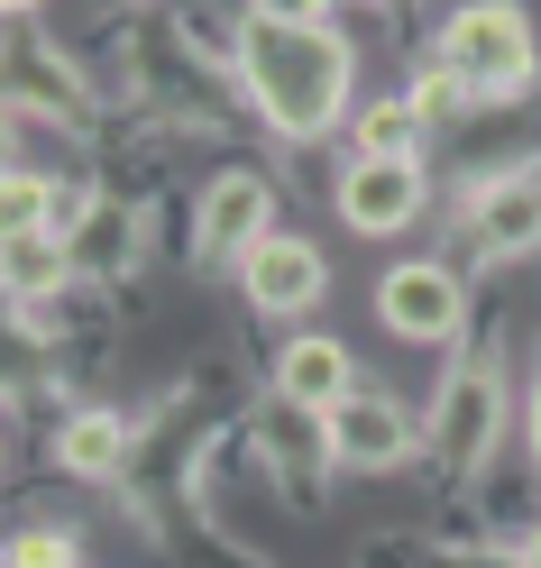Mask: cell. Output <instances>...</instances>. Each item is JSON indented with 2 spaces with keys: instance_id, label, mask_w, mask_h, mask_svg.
I'll return each mask as SVG.
<instances>
[{
  "instance_id": "obj_1",
  "label": "cell",
  "mask_w": 541,
  "mask_h": 568,
  "mask_svg": "<svg viewBox=\"0 0 541 568\" xmlns=\"http://www.w3.org/2000/svg\"><path fill=\"white\" fill-rule=\"evenodd\" d=\"M239 83L248 101H258V120L275 138H294V148H312V138H331L349 120V83H358V55L340 28H275V19H248L239 38Z\"/></svg>"
},
{
  "instance_id": "obj_2",
  "label": "cell",
  "mask_w": 541,
  "mask_h": 568,
  "mask_svg": "<svg viewBox=\"0 0 541 568\" xmlns=\"http://www.w3.org/2000/svg\"><path fill=\"white\" fill-rule=\"evenodd\" d=\"M441 64L468 83V101H523L541 74V38L514 0H468L441 19Z\"/></svg>"
},
{
  "instance_id": "obj_3",
  "label": "cell",
  "mask_w": 541,
  "mask_h": 568,
  "mask_svg": "<svg viewBox=\"0 0 541 568\" xmlns=\"http://www.w3.org/2000/svg\"><path fill=\"white\" fill-rule=\"evenodd\" d=\"M495 422H504V385L487 358H459L441 376V395H431V422H422V449L441 458V468H478V458L495 449Z\"/></svg>"
},
{
  "instance_id": "obj_4",
  "label": "cell",
  "mask_w": 541,
  "mask_h": 568,
  "mask_svg": "<svg viewBox=\"0 0 541 568\" xmlns=\"http://www.w3.org/2000/svg\"><path fill=\"white\" fill-rule=\"evenodd\" d=\"M422 156H349L340 165V184H331V202H340V230H358V239H394V230H413L422 221Z\"/></svg>"
},
{
  "instance_id": "obj_5",
  "label": "cell",
  "mask_w": 541,
  "mask_h": 568,
  "mask_svg": "<svg viewBox=\"0 0 541 568\" xmlns=\"http://www.w3.org/2000/svg\"><path fill=\"white\" fill-rule=\"evenodd\" d=\"M377 322H385L394 339H413V348H450V339L468 331V294H459L450 266L413 257V266H385V284H377Z\"/></svg>"
},
{
  "instance_id": "obj_6",
  "label": "cell",
  "mask_w": 541,
  "mask_h": 568,
  "mask_svg": "<svg viewBox=\"0 0 541 568\" xmlns=\"http://www.w3.org/2000/svg\"><path fill=\"white\" fill-rule=\"evenodd\" d=\"M321 449L340 458V468H358V477H385V468H404L413 458V422H404V404H385V395H340L331 413H321Z\"/></svg>"
},
{
  "instance_id": "obj_7",
  "label": "cell",
  "mask_w": 541,
  "mask_h": 568,
  "mask_svg": "<svg viewBox=\"0 0 541 568\" xmlns=\"http://www.w3.org/2000/svg\"><path fill=\"white\" fill-rule=\"evenodd\" d=\"M321 284H331V266H321V247L294 239V230H267V239L239 257V294L258 303V312H275V322L312 312V303H321Z\"/></svg>"
},
{
  "instance_id": "obj_8",
  "label": "cell",
  "mask_w": 541,
  "mask_h": 568,
  "mask_svg": "<svg viewBox=\"0 0 541 568\" xmlns=\"http://www.w3.org/2000/svg\"><path fill=\"white\" fill-rule=\"evenodd\" d=\"M468 239H478L487 257H523V247H541V165L478 174V184H468Z\"/></svg>"
},
{
  "instance_id": "obj_9",
  "label": "cell",
  "mask_w": 541,
  "mask_h": 568,
  "mask_svg": "<svg viewBox=\"0 0 541 568\" xmlns=\"http://www.w3.org/2000/svg\"><path fill=\"white\" fill-rule=\"evenodd\" d=\"M267 230H275V193L258 184V174H221V184L202 193V211H193V257L239 266Z\"/></svg>"
},
{
  "instance_id": "obj_10",
  "label": "cell",
  "mask_w": 541,
  "mask_h": 568,
  "mask_svg": "<svg viewBox=\"0 0 541 568\" xmlns=\"http://www.w3.org/2000/svg\"><path fill=\"white\" fill-rule=\"evenodd\" d=\"M275 395H284V404H303V413H331L340 395H358L349 348H340V339H321V331L284 339V358H275Z\"/></svg>"
},
{
  "instance_id": "obj_11",
  "label": "cell",
  "mask_w": 541,
  "mask_h": 568,
  "mask_svg": "<svg viewBox=\"0 0 541 568\" xmlns=\"http://www.w3.org/2000/svg\"><path fill=\"white\" fill-rule=\"evenodd\" d=\"M64 275H74V247H64L56 230H28V239H0V294H10L19 312L28 303H56Z\"/></svg>"
},
{
  "instance_id": "obj_12",
  "label": "cell",
  "mask_w": 541,
  "mask_h": 568,
  "mask_svg": "<svg viewBox=\"0 0 541 568\" xmlns=\"http://www.w3.org/2000/svg\"><path fill=\"white\" fill-rule=\"evenodd\" d=\"M56 458H64L74 477H120V458H129V422H120V413H74V422L56 432Z\"/></svg>"
},
{
  "instance_id": "obj_13",
  "label": "cell",
  "mask_w": 541,
  "mask_h": 568,
  "mask_svg": "<svg viewBox=\"0 0 541 568\" xmlns=\"http://www.w3.org/2000/svg\"><path fill=\"white\" fill-rule=\"evenodd\" d=\"M422 111H413V101H368V111H358V156H422Z\"/></svg>"
},
{
  "instance_id": "obj_14",
  "label": "cell",
  "mask_w": 541,
  "mask_h": 568,
  "mask_svg": "<svg viewBox=\"0 0 541 568\" xmlns=\"http://www.w3.org/2000/svg\"><path fill=\"white\" fill-rule=\"evenodd\" d=\"M28 230H56V193H47V174L0 165V239H28Z\"/></svg>"
},
{
  "instance_id": "obj_15",
  "label": "cell",
  "mask_w": 541,
  "mask_h": 568,
  "mask_svg": "<svg viewBox=\"0 0 541 568\" xmlns=\"http://www.w3.org/2000/svg\"><path fill=\"white\" fill-rule=\"evenodd\" d=\"M0 568H83V550H74V531H19L0 550Z\"/></svg>"
},
{
  "instance_id": "obj_16",
  "label": "cell",
  "mask_w": 541,
  "mask_h": 568,
  "mask_svg": "<svg viewBox=\"0 0 541 568\" xmlns=\"http://www.w3.org/2000/svg\"><path fill=\"white\" fill-rule=\"evenodd\" d=\"M404 101H413L422 120H441V111H459V101H468V83L450 74V64H431V74H413V92H404Z\"/></svg>"
},
{
  "instance_id": "obj_17",
  "label": "cell",
  "mask_w": 541,
  "mask_h": 568,
  "mask_svg": "<svg viewBox=\"0 0 541 568\" xmlns=\"http://www.w3.org/2000/svg\"><path fill=\"white\" fill-rule=\"evenodd\" d=\"M248 19H275V28H321L331 0H248Z\"/></svg>"
},
{
  "instance_id": "obj_18",
  "label": "cell",
  "mask_w": 541,
  "mask_h": 568,
  "mask_svg": "<svg viewBox=\"0 0 541 568\" xmlns=\"http://www.w3.org/2000/svg\"><path fill=\"white\" fill-rule=\"evenodd\" d=\"M111 257H129V230L101 211V221H92V266H111Z\"/></svg>"
},
{
  "instance_id": "obj_19",
  "label": "cell",
  "mask_w": 541,
  "mask_h": 568,
  "mask_svg": "<svg viewBox=\"0 0 541 568\" xmlns=\"http://www.w3.org/2000/svg\"><path fill=\"white\" fill-rule=\"evenodd\" d=\"M523 432H532V458H541V385H532V413H523Z\"/></svg>"
},
{
  "instance_id": "obj_20",
  "label": "cell",
  "mask_w": 541,
  "mask_h": 568,
  "mask_svg": "<svg viewBox=\"0 0 541 568\" xmlns=\"http://www.w3.org/2000/svg\"><path fill=\"white\" fill-rule=\"evenodd\" d=\"M523 568H541V523H532V531H523Z\"/></svg>"
},
{
  "instance_id": "obj_21",
  "label": "cell",
  "mask_w": 541,
  "mask_h": 568,
  "mask_svg": "<svg viewBox=\"0 0 541 568\" xmlns=\"http://www.w3.org/2000/svg\"><path fill=\"white\" fill-rule=\"evenodd\" d=\"M28 10H47V0H0V19H28Z\"/></svg>"
}]
</instances>
